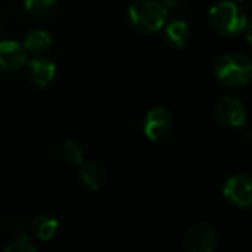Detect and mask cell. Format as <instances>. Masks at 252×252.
Returning a JSON list of instances; mask_svg holds the SVG:
<instances>
[{"label":"cell","instance_id":"cell-15","mask_svg":"<svg viewBox=\"0 0 252 252\" xmlns=\"http://www.w3.org/2000/svg\"><path fill=\"white\" fill-rule=\"evenodd\" d=\"M6 252H35L37 247L34 244V241H31L27 235H19L15 239H12L6 247Z\"/></svg>","mask_w":252,"mask_h":252},{"label":"cell","instance_id":"cell-3","mask_svg":"<svg viewBox=\"0 0 252 252\" xmlns=\"http://www.w3.org/2000/svg\"><path fill=\"white\" fill-rule=\"evenodd\" d=\"M168 12L158 0H136L128 9L131 25L145 34H152L164 28Z\"/></svg>","mask_w":252,"mask_h":252},{"label":"cell","instance_id":"cell-17","mask_svg":"<svg viewBox=\"0 0 252 252\" xmlns=\"http://www.w3.org/2000/svg\"><path fill=\"white\" fill-rule=\"evenodd\" d=\"M161 3V6L168 12V10H176L180 7L182 0H158Z\"/></svg>","mask_w":252,"mask_h":252},{"label":"cell","instance_id":"cell-10","mask_svg":"<svg viewBox=\"0 0 252 252\" xmlns=\"http://www.w3.org/2000/svg\"><path fill=\"white\" fill-rule=\"evenodd\" d=\"M80 177H81V182L92 190L102 189L106 182L105 170L99 164H94V162L83 164L80 170Z\"/></svg>","mask_w":252,"mask_h":252},{"label":"cell","instance_id":"cell-1","mask_svg":"<svg viewBox=\"0 0 252 252\" xmlns=\"http://www.w3.org/2000/svg\"><path fill=\"white\" fill-rule=\"evenodd\" d=\"M214 75L227 87H244L252 78V63L242 53H226L214 65Z\"/></svg>","mask_w":252,"mask_h":252},{"label":"cell","instance_id":"cell-12","mask_svg":"<svg viewBox=\"0 0 252 252\" xmlns=\"http://www.w3.org/2000/svg\"><path fill=\"white\" fill-rule=\"evenodd\" d=\"M165 37L170 44L174 47H183L189 41L190 37V30L189 25L185 21H173L165 27Z\"/></svg>","mask_w":252,"mask_h":252},{"label":"cell","instance_id":"cell-9","mask_svg":"<svg viewBox=\"0 0 252 252\" xmlns=\"http://www.w3.org/2000/svg\"><path fill=\"white\" fill-rule=\"evenodd\" d=\"M27 74L32 84L38 87H46L56 75V65L53 61L44 56H37L28 62Z\"/></svg>","mask_w":252,"mask_h":252},{"label":"cell","instance_id":"cell-6","mask_svg":"<svg viewBox=\"0 0 252 252\" xmlns=\"http://www.w3.org/2000/svg\"><path fill=\"white\" fill-rule=\"evenodd\" d=\"M173 127V118L171 114L164 106L152 108L145 118L143 131L146 137L152 142H158L165 139Z\"/></svg>","mask_w":252,"mask_h":252},{"label":"cell","instance_id":"cell-5","mask_svg":"<svg viewBox=\"0 0 252 252\" xmlns=\"http://www.w3.org/2000/svg\"><path fill=\"white\" fill-rule=\"evenodd\" d=\"M224 198L235 207L248 208L252 204V180L248 174L229 177L223 188Z\"/></svg>","mask_w":252,"mask_h":252},{"label":"cell","instance_id":"cell-11","mask_svg":"<svg viewBox=\"0 0 252 252\" xmlns=\"http://www.w3.org/2000/svg\"><path fill=\"white\" fill-rule=\"evenodd\" d=\"M22 46L27 52L40 55L52 46V37L44 30H32L31 32L27 34Z\"/></svg>","mask_w":252,"mask_h":252},{"label":"cell","instance_id":"cell-13","mask_svg":"<svg viewBox=\"0 0 252 252\" xmlns=\"http://www.w3.org/2000/svg\"><path fill=\"white\" fill-rule=\"evenodd\" d=\"M58 229H59V221L50 216H40L32 221V230L35 236L43 242L52 241L58 233Z\"/></svg>","mask_w":252,"mask_h":252},{"label":"cell","instance_id":"cell-8","mask_svg":"<svg viewBox=\"0 0 252 252\" xmlns=\"http://www.w3.org/2000/svg\"><path fill=\"white\" fill-rule=\"evenodd\" d=\"M27 63V50L13 40L0 41V71L13 72Z\"/></svg>","mask_w":252,"mask_h":252},{"label":"cell","instance_id":"cell-7","mask_svg":"<svg viewBox=\"0 0 252 252\" xmlns=\"http://www.w3.org/2000/svg\"><path fill=\"white\" fill-rule=\"evenodd\" d=\"M217 118L229 127H242L247 123V111L244 103L235 96H224L216 106Z\"/></svg>","mask_w":252,"mask_h":252},{"label":"cell","instance_id":"cell-2","mask_svg":"<svg viewBox=\"0 0 252 252\" xmlns=\"http://www.w3.org/2000/svg\"><path fill=\"white\" fill-rule=\"evenodd\" d=\"M208 21L221 35H238L247 30L248 19L245 12L233 1H220L210 9Z\"/></svg>","mask_w":252,"mask_h":252},{"label":"cell","instance_id":"cell-16","mask_svg":"<svg viewBox=\"0 0 252 252\" xmlns=\"http://www.w3.org/2000/svg\"><path fill=\"white\" fill-rule=\"evenodd\" d=\"M58 0H25V9L31 15H44L47 13Z\"/></svg>","mask_w":252,"mask_h":252},{"label":"cell","instance_id":"cell-4","mask_svg":"<svg viewBox=\"0 0 252 252\" xmlns=\"http://www.w3.org/2000/svg\"><path fill=\"white\" fill-rule=\"evenodd\" d=\"M217 230L208 223H198L192 226L183 241V247L188 252H211L217 247Z\"/></svg>","mask_w":252,"mask_h":252},{"label":"cell","instance_id":"cell-14","mask_svg":"<svg viewBox=\"0 0 252 252\" xmlns=\"http://www.w3.org/2000/svg\"><path fill=\"white\" fill-rule=\"evenodd\" d=\"M61 152H62V157L72 164H81L84 159V151H83L81 145L75 140L63 142Z\"/></svg>","mask_w":252,"mask_h":252}]
</instances>
